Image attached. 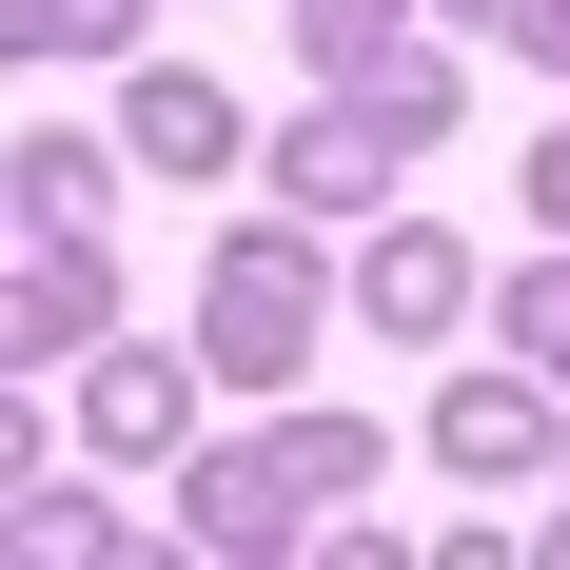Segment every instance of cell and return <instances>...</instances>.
I'll list each match as a JSON object with an SVG mask.
<instances>
[{
	"label": "cell",
	"instance_id": "1",
	"mask_svg": "<svg viewBox=\"0 0 570 570\" xmlns=\"http://www.w3.org/2000/svg\"><path fill=\"white\" fill-rule=\"evenodd\" d=\"M433 453H453V472H531V394H453Z\"/></svg>",
	"mask_w": 570,
	"mask_h": 570
},
{
	"label": "cell",
	"instance_id": "2",
	"mask_svg": "<svg viewBox=\"0 0 570 570\" xmlns=\"http://www.w3.org/2000/svg\"><path fill=\"white\" fill-rule=\"evenodd\" d=\"M217 138H236V118L197 99V79H158V99H138V158H217Z\"/></svg>",
	"mask_w": 570,
	"mask_h": 570
}]
</instances>
